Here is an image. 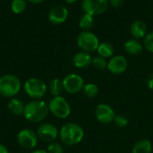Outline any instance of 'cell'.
Instances as JSON below:
<instances>
[{"label": "cell", "instance_id": "obj_8", "mask_svg": "<svg viewBox=\"0 0 153 153\" xmlns=\"http://www.w3.org/2000/svg\"><path fill=\"white\" fill-rule=\"evenodd\" d=\"M63 82L64 90L70 93V94H75L82 91L84 86V80L83 78L76 74H70L66 75Z\"/></svg>", "mask_w": 153, "mask_h": 153}, {"label": "cell", "instance_id": "obj_10", "mask_svg": "<svg viewBox=\"0 0 153 153\" xmlns=\"http://www.w3.org/2000/svg\"><path fill=\"white\" fill-rule=\"evenodd\" d=\"M95 117L101 124H109L113 122L116 113L112 107L106 103L99 104L95 108Z\"/></svg>", "mask_w": 153, "mask_h": 153}, {"label": "cell", "instance_id": "obj_29", "mask_svg": "<svg viewBox=\"0 0 153 153\" xmlns=\"http://www.w3.org/2000/svg\"><path fill=\"white\" fill-rule=\"evenodd\" d=\"M145 83H146L147 87H148L150 90L153 91V73L150 74L147 76V78H146V80H145Z\"/></svg>", "mask_w": 153, "mask_h": 153}, {"label": "cell", "instance_id": "obj_3", "mask_svg": "<svg viewBox=\"0 0 153 153\" xmlns=\"http://www.w3.org/2000/svg\"><path fill=\"white\" fill-rule=\"evenodd\" d=\"M21 90L20 79L13 74H5L0 77V95L12 98Z\"/></svg>", "mask_w": 153, "mask_h": 153}, {"label": "cell", "instance_id": "obj_7", "mask_svg": "<svg viewBox=\"0 0 153 153\" xmlns=\"http://www.w3.org/2000/svg\"><path fill=\"white\" fill-rule=\"evenodd\" d=\"M108 6V0H82V9L84 13L98 16L106 12Z\"/></svg>", "mask_w": 153, "mask_h": 153}, {"label": "cell", "instance_id": "obj_20", "mask_svg": "<svg viewBox=\"0 0 153 153\" xmlns=\"http://www.w3.org/2000/svg\"><path fill=\"white\" fill-rule=\"evenodd\" d=\"M79 26L82 30H83V31H90V30H91L94 26V16L84 13L80 19Z\"/></svg>", "mask_w": 153, "mask_h": 153}, {"label": "cell", "instance_id": "obj_19", "mask_svg": "<svg viewBox=\"0 0 153 153\" xmlns=\"http://www.w3.org/2000/svg\"><path fill=\"white\" fill-rule=\"evenodd\" d=\"M97 51H98L99 56H100L104 58H108V57L113 56L115 49H114V47L110 43L103 42V43H100Z\"/></svg>", "mask_w": 153, "mask_h": 153}, {"label": "cell", "instance_id": "obj_32", "mask_svg": "<svg viewBox=\"0 0 153 153\" xmlns=\"http://www.w3.org/2000/svg\"><path fill=\"white\" fill-rule=\"evenodd\" d=\"M31 153H48V152H46L44 150H36V151L32 152Z\"/></svg>", "mask_w": 153, "mask_h": 153}, {"label": "cell", "instance_id": "obj_16", "mask_svg": "<svg viewBox=\"0 0 153 153\" xmlns=\"http://www.w3.org/2000/svg\"><path fill=\"white\" fill-rule=\"evenodd\" d=\"M124 48H125V50L126 51V53L129 55H132V56L139 55L143 50V45L136 39H128L125 43Z\"/></svg>", "mask_w": 153, "mask_h": 153}, {"label": "cell", "instance_id": "obj_33", "mask_svg": "<svg viewBox=\"0 0 153 153\" xmlns=\"http://www.w3.org/2000/svg\"><path fill=\"white\" fill-rule=\"evenodd\" d=\"M77 0H65V3H67V4H73V3H74V2H76Z\"/></svg>", "mask_w": 153, "mask_h": 153}, {"label": "cell", "instance_id": "obj_12", "mask_svg": "<svg viewBox=\"0 0 153 153\" xmlns=\"http://www.w3.org/2000/svg\"><path fill=\"white\" fill-rule=\"evenodd\" d=\"M128 67L127 59L121 55L113 56L108 62L107 69L113 74H122Z\"/></svg>", "mask_w": 153, "mask_h": 153}, {"label": "cell", "instance_id": "obj_14", "mask_svg": "<svg viewBox=\"0 0 153 153\" xmlns=\"http://www.w3.org/2000/svg\"><path fill=\"white\" fill-rule=\"evenodd\" d=\"M92 57L90 55V53L85 51H80L76 53L73 57V64L75 67L82 69L88 67L90 65H91Z\"/></svg>", "mask_w": 153, "mask_h": 153}, {"label": "cell", "instance_id": "obj_23", "mask_svg": "<svg viewBox=\"0 0 153 153\" xmlns=\"http://www.w3.org/2000/svg\"><path fill=\"white\" fill-rule=\"evenodd\" d=\"M27 7L26 0H13L11 3V10L13 13L19 14L25 11Z\"/></svg>", "mask_w": 153, "mask_h": 153}, {"label": "cell", "instance_id": "obj_13", "mask_svg": "<svg viewBox=\"0 0 153 153\" xmlns=\"http://www.w3.org/2000/svg\"><path fill=\"white\" fill-rule=\"evenodd\" d=\"M68 17V10L64 5H56L48 13V20L53 24H62Z\"/></svg>", "mask_w": 153, "mask_h": 153}, {"label": "cell", "instance_id": "obj_26", "mask_svg": "<svg viewBox=\"0 0 153 153\" xmlns=\"http://www.w3.org/2000/svg\"><path fill=\"white\" fill-rule=\"evenodd\" d=\"M143 46L144 48L151 53H153V31L148 33L143 41Z\"/></svg>", "mask_w": 153, "mask_h": 153}, {"label": "cell", "instance_id": "obj_24", "mask_svg": "<svg viewBox=\"0 0 153 153\" xmlns=\"http://www.w3.org/2000/svg\"><path fill=\"white\" fill-rule=\"evenodd\" d=\"M91 65L94 68H96L98 70H104L108 67V62H107L106 58H104L100 56H96L92 57Z\"/></svg>", "mask_w": 153, "mask_h": 153}, {"label": "cell", "instance_id": "obj_6", "mask_svg": "<svg viewBox=\"0 0 153 153\" xmlns=\"http://www.w3.org/2000/svg\"><path fill=\"white\" fill-rule=\"evenodd\" d=\"M78 47L85 52H93L98 49L100 41L98 37L91 31H82L77 37Z\"/></svg>", "mask_w": 153, "mask_h": 153}, {"label": "cell", "instance_id": "obj_2", "mask_svg": "<svg viewBox=\"0 0 153 153\" xmlns=\"http://www.w3.org/2000/svg\"><path fill=\"white\" fill-rule=\"evenodd\" d=\"M49 112L48 105L42 100H32L25 105L24 117L32 123H39L44 120Z\"/></svg>", "mask_w": 153, "mask_h": 153}, {"label": "cell", "instance_id": "obj_1", "mask_svg": "<svg viewBox=\"0 0 153 153\" xmlns=\"http://www.w3.org/2000/svg\"><path fill=\"white\" fill-rule=\"evenodd\" d=\"M59 137L65 145H75L80 143L84 137V131L81 126L75 123H67L59 131Z\"/></svg>", "mask_w": 153, "mask_h": 153}, {"label": "cell", "instance_id": "obj_18", "mask_svg": "<svg viewBox=\"0 0 153 153\" xmlns=\"http://www.w3.org/2000/svg\"><path fill=\"white\" fill-rule=\"evenodd\" d=\"M7 108H8V110L12 114H13L15 116H21L24 112L25 106H24L23 102L21 100L16 99V98H13V99H12L8 102Z\"/></svg>", "mask_w": 153, "mask_h": 153}, {"label": "cell", "instance_id": "obj_5", "mask_svg": "<svg viewBox=\"0 0 153 153\" xmlns=\"http://www.w3.org/2000/svg\"><path fill=\"white\" fill-rule=\"evenodd\" d=\"M46 83L38 78H30L24 83L25 92L33 99H41L47 92Z\"/></svg>", "mask_w": 153, "mask_h": 153}, {"label": "cell", "instance_id": "obj_30", "mask_svg": "<svg viewBox=\"0 0 153 153\" xmlns=\"http://www.w3.org/2000/svg\"><path fill=\"white\" fill-rule=\"evenodd\" d=\"M0 153H9V152L4 145L0 144Z\"/></svg>", "mask_w": 153, "mask_h": 153}, {"label": "cell", "instance_id": "obj_25", "mask_svg": "<svg viewBox=\"0 0 153 153\" xmlns=\"http://www.w3.org/2000/svg\"><path fill=\"white\" fill-rule=\"evenodd\" d=\"M113 123L117 128H124V127L127 126L129 121H128L127 117L123 115H116V117L113 120Z\"/></svg>", "mask_w": 153, "mask_h": 153}, {"label": "cell", "instance_id": "obj_4", "mask_svg": "<svg viewBox=\"0 0 153 153\" xmlns=\"http://www.w3.org/2000/svg\"><path fill=\"white\" fill-rule=\"evenodd\" d=\"M48 108L56 117L60 119H65L71 114L70 104L65 98L61 96L52 98L48 103Z\"/></svg>", "mask_w": 153, "mask_h": 153}, {"label": "cell", "instance_id": "obj_21", "mask_svg": "<svg viewBox=\"0 0 153 153\" xmlns=\"http://www.w3.org/2000/svg\"><path fill=\"white\" fill-rule=\"evenodd\" d=\"M49 91L50 93L54 96V97H56V96H60L61 93L63 92L64 91V85H63V82L58 79V78H55L53 80L50 81L49 82Z\"/></svg>", "mask_w": 153, "mask_h": 153}, {"label": "cell", "instance_id": "obj_9", "mask_svg": "<svg viewBox=\"0 0 153 153\" xmlns=\"http://www.w3.org/2000/svg\"><path fill=\"white\" fill-rule=\"evenodd\" d=\"M38 138L45 143H52L59 135V131L52 124H42L38 127L37 130Z\"/></svg>", "mask_w": 153, "mask_h": 153}, {"label": "cell", "instance_id": "obj_11", "mask_svg": "<svg viewBox=\"0 0 153 153\" xmlns=\"http://www.w3.org/2000/svg\"><path fill=\"white\" fill-rule=\"evenodd\" d=\"M17 142L24 149H33L38 143V135L30 129H23L18 133Z\"/></svg>", "mask_w": 153, "mask_h": 153}, {"label": "cell", "instance_id": "obj_22", "mask_svg": "<svg viewBox=\"0 0 153 153\" xmlns=\"http://www.w3.org/2000/svg\"><path fill=\"white\" fill-rule=\"evenodd\" d=\"M82 91L84 95L88 98H95L99 94V87L95 83L89 82L84 84Z\"/></svg>", "mask_w": 153, "mask_h": 153}, {"label": "cell", "instance_id": "obj_27", "mask_svg": "<svg viewBox=\"0 0 153 153\" xmlns=\"http://www.w3.org/2000/svg\"><path fill=\"white\" fill-rule=\"evenodd\" d=\"M48 153H64V148L59 143H52L48 147Z\"/></svg>", "mask_w": 153, "mask_h": 153}, {"label": "cell", "instance_id": "obj_31", "mask_svg": "<svg viewBox=\"0 0 153 153\" xmlns=\"http://www.w3.org/2000/svg\"><path fill=\"white\" fill-rule=\"evenodd\" d=\"M28 1L32 4H39V3H42L44 0H28Z\"/></svg>", "mask_w": 153, "mask_h": 153}, {"label": "cell", "instance_id": "obj_15", "mask_svg": "<svg viewBox=\"0 0 153 153\" xmlns=\"http://www.w3.org/2000/svg\"><path fill=\"white\" fill-rule=\"evenodd\" d=\"M130 32L136 39L144 38L147 35V24L142 20H136L131 24Z\"/></svg>", "mask_w": 153, "mask_h": 153}, {"label": "cell", "instance_id": "obj_17", "mask_svg": "<svg viewBox=\"0 0 153 153\" xmlns=\"http://www.w3.org/2000/svg\"><path fill=\"white\" fill-rule=\"evenodd\" d=\"M152 144L151 141L147 139L137 141L132 148V153H152Z\"/></svg>", "mask_w": 153, "mask_h": 153}, {"label": "cell", "instance_id": "obj_28", "mask_svg": "<svg viewBox=\"0 0 153 153\" xmlns=\"http://www.w3.org/2000/svg\"><path fill=\"white\" fill-rule=\"evenodd\" d=\"M108 4H110L114 8H119L123 5L125 0H108Z\"/></svg>", "mask_w": 153, "mask_h": 153}]
</instances>
